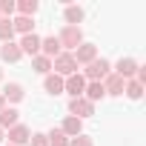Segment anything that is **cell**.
Masks as SVG:
<instances>
[{
	"mask_svg": "<svg viewBox=\"0 0 146 146\" xmlns=\"http://www.w3.org/2000/svg\"><path fill=\"white\" fill-rule=\"evenodd\" d=\"M52 69L57 78H69V75H78V63L72 57V52H60L54 60H52Z\"/></svg>",
	"mask_w": 146,
	"mask_h": 146,
	"instance_id": "cell-1",
	"label": "cell"
},
{
	"mask_svg": "<svg viewBox=\"0 0 146 146\" xmlns=\"http://www.w3.org/2000/svg\"><path fill=\"white\" fill-rule=\"evenodd\" d=\"M57 43H60V49H78L80 43H83V32H80V26H63L60 29V35H57Z\"/></svg>",
	"mask_w": 146,
	"mask_h": 146,
	"instance_id": "cell-2",
	"label": "cell"
},
{
	"mask_svg": "<svg viewBox=\"0 0 146 146\" xmlns=\"http://www.w3.org/2000/svg\"><path fill=\"white\" fill-rule=\"evenodd\" d=\"M69 112H72V117L83 120V117H92V115H95V103H89L86 98H72Z\"/></svg>",
	"mask_w": 146,
	"mask_h": 146,
	"instance_id": "cell-3",
	"label": "cell"
},
{
	"mask_svg": "<svg viewBox=\"0 0 146 146\" xmlns=\"http://www.w3.org/2000/svg\"><path fill=\"white\" fill-rule=\"evenodd\" d=\"M109 72H112L109 60H103V57H100V60H92V63L86 66V78H89V80H98V83H100V80H103V78L109 75Z\"/></svg>",
	"mask_w": 146,
	"mask_h": 146,
	"instance_id": "cell-4",
	"label": "cell"
},
{
	"mask_svg": "<svg viewBox=\"0 0 146 146\" xmlns=\"http://www.w3.org/2000/svg\"><path fill=\"white\" fill-rule=\"evenodd\" d=\"M72 57H75V63H92V60H98V46H92V43H80L75 52H72Z\"/></svg>",
	"mask_w": 146,
	"mask_h": 146,
	"instance_id": "cell-5",
	"label": "cell"
},
{
	"mask_svg": "<svg viewBox=\"0 0 146 146\" xmlns=\"http://www.w3.org/2000/svg\"><path fill=\"white\" fill-rule=\"evenodd\" d=\"M63 89L72 95V98H83V89H86V78L83 75H69L63 80Z\"/></svg>",
	"mask_w": 146,
	"mask_h": 146,
	"instance_id": "cell-6",
	"label": "cell"
},
{
	"mask_svg": "<svg viewBox=\"0 0 146 146\" xmlns=\"http://www.w3.org/2000/svg\"><path fill=\"white\" fill-rule=\"evenodd\" d=\"M123 89H126V80H123L120 75L109 72V75L103 78V92H106V95H123Z\"/></svg>",
	"mask_w": 146,
	"mask_h": 146,
	"instance_id": "cell-7",
	"label": "cell"
},
{
	"mask_svg": "<svg viewBox=\"0 0 146 146\" xmlns=\"http://www.w3.org/2000/svg\"><path fill=\"white\" fill-rule=\"evenodd\" d=\"M29 137H32V132H29V126H12L9 129V146H23V143H29Z\"/></svg>",
	"mask_w": 146,
	"mask_h": 146,
	"instance_id": "cell-8",
	"label": "cell"
},
{
	"mask_svg": "<svg viewBox=\"0 0 146 146\" xmlns=\"http://www.w3.org/2000/svg\"><path fill=\"white\" fill-rule=\"evenodd\" d=\"M17 46H20V52H23V54H32V57H35V54H40V37H37L35 32H32V35H23V40H20Z\"/></svg>",
	"mask_w": 146,
	"mask_h": 146,
	"instance_id": "cell-9",
	"label": "cell"
},
{
	"mask_svg": "<svg viewBox=\"0 0 146 146\" xmlns=\"http://www.w3.org/2000/svg\"><path fill=\"white\" fill-rule=\"evenodd\" d=\"M60 52H63V49H60V43H57V37H54V35H52V37H43V40H40V54H43V57L54 60V57H57Z\"/></svg>",
	"mask_w": 146,
	"mask_h": 146,
	"instance_id": "cell-10",
	"label": "cell"
},
{
	"mask_svg": "<svg viewBox=\"0 0 146 146\" xmlns=\"http://www.w3.org/2000/svg\"><path fill=\"white\" fill-rule=\"evenodd\" d=\"M137 69H140L137 60H132V57H120V60H117V69H115V75H120V78L126 80V78L137 75Z\"/></svg>",
	"mask_w": 146,
	"mask_h": 146,
	"instance_id": "cell-11",
	"label": "cell"
},
{
	"mask_svg": "<svg viewBox=\"0 0 146 146\" xmlns=\"http://www.w3.org/2000/svg\"><path fill=\"white\" fill-rule=\"evenodd\" d=\"M60 132L66 135V137H78V135H83V120H78V117H66L63 120V126H60Z\"/></svg>",
	"mask_w": 146,
	"mask_h": 146,
	"instance_id": "cell-12",
	"label": "cell"
},
{
	"mask_svg": "<svg viewBox=\"0 0 146 146\" xmlns=\"http://www.w3.org/2000/svg\"><path fill=\"white\" fill-rule=\"evenodd\" d=\"M0 57H3L6 63H17L23 57V52H20L17 43H3V46H0Z\"/></svg>",
	"mask_w": 146,
	"mask_h": 146,
	"instance_id": "cell-13",
	"label": "cell"
},
{
	"mask_svg": "<svg viewBox=\"0 0 146 146\" xmlns=\"http://www.w3.org/2000/svg\"><path fill=\"white\" fill-rule=\"evenodd\" d=\"M106 92H103V83H98V80H89L86 83V89H83V98L89 100V103H95V100H100Z\"/></svg>",
	"mask_w": 146,
	"mask_h": 146,
	"instance_id": "cell-14",
	"label": "cell"
},
{
	"mask_svg": "<svg viewBox=\"0 0 146 146\" xmlns=\"http://www.w3.org/2000/svg\"><path fill=\"white\" fill-rule=\"evenodd\" d=\"M0 95H3V100H12V103H17V100H23V95H26V92H23V86H20V83H9V86H6L3 92H0Z\"/></svg>",
	"mask_w": 146,
	"mask_h": 146,
	"instance_id": "cell-15",
	"label": "cell"
},
{
	"mask_svg": "<svg viewBox=\"0 0 146 146\" xmlns=\"http://www.w3.org/2000/svg\"><path fill=\"white\" fill-rule=\"evenodd\" d=\"M17 109H3V112H0V129H12V126H17Z\"/></svg>",
	"mask_w": 146,
	"mask_h": 146,
	"instance_id": "cell-16",
	"label": "cell"
},
{
	"mask_svg": "<svg viewBox=\"0 0 146 146\" xmlns=\"http://www.w3.org/2000/svg\"><path fill=\"white\" fill-rule=\"evenodd\" d=\"M43 89H46L49 95H60V92H63V78H57V75H46Z\"/></svg>",
	"mask_w": 146,
	"mask_h": 146,
	"instance_id": "cell-17",
	"label": "cell"
},
{
	"mask_svg": "<svg viewBox=\"0 0 146 146\" xmlns=\"http://www.w3.org/2000/svg\"><path fill=\"white\" fill-rule=\"evenodd\" d=\"M32 69L37 72V75H49V72H52V60L43 57V54H35L32 57Z\"/></svg>",
	"mask_w": 146,
	"mask_h": 146,
	"instance_id": "cell-18",
	"label": "cell"
},
{
	"mask_svg": "<svg viewBox=\"0 0 146 146\" xmlns=\"http://www.w3.org/2000/svg\"><path fill=\"white\" fill-rule=\"evenodd\" d=\"M12 29L15 32H20V35H32V29H35V23H32V17H17V20H12Z\"/></svg>",
	"mask_w": 146,
	"mask_h": 146,
	"instance_id": "cell-19",
	"label": "cell"
},
{
	"mask_svg": "<svg viewBox=\"0 0 146 146\" xmlns=\"http://www.w3.org/2000/svg\"><path fill=\"white\" fill-rule=\"evenodd\" d=\"M83 20V9L80 6H66V26H78Z\"/></svg>",
	"mask_w": 146,
	"mask_h": 146,
	"instance_id": "cell-20",
	"label": "cell"
},
{
	"mask_svg": "<svg viewBox=\"0 0 146 146\" xmlns=\"http://www.w3.org/2000/svg\"><path fill=\"white\" fill-rule=\"evenodd\" d=\"M12 37H15L12 20H9V17H0V40H3V43H12Z\"/></svg>",
	"mask_w": 146,
	"mask_h": 146,
	"instance_id": "cell-21",
	"label": "cell"
},
{
	"mask_svg": "<svg viewBox=\"0 0 146 146\" xmlns=\"http://www.w3.org/2000/svg\"><path fill=\"white\" fill-rule=\"evenodd\" d=\"M46 140H49V146H69V137H66L60 129H52V132L46 135Z\"/></svg>",
	"mask_w": 146,
	"mask_h": 146,
	"instance_id": "cell-22",
	"label": "cell"
},
{
	"mask_svg": "<svg viewBox=\"0 0 146 146\" xmlns=\"http://www.w3.org/2000/svg\"><path fill=\"white\" fill-rule=\"evenodd\" d=\"M15 9H20L23 17H32L37 12V0H20V3H15Z\"/></svg>",
	"mask_w": 146,
	"mask_h": 146,
	"instance_id": "cell-23",
	"label": "cell"
},
{
	"mask_svg": "<svg viewBox=\"0 0 146 146\" xmlns=\"http://www.w3.org/2000/svg\"><path fill=\"white\" fill-rule=\"evenodd\" d=\"M123 92H126V95H129V98H132V100H140V95H143V86H140V83H137V80H129V83H126V89H123Z\"/></svg>",
	"mask_w": 146,
	"mask_h": 146,
	"instance_id": "cell-24",
	"label": "cell"
},
{
	"mask_svg": "<svg viewBox=\"0 0 146 146\" xmlns=\"http://www.w3.org/2000/svg\"><path fill=\"white\" fill-rule=\"evenodd\" d=\"M69 146H95V143H92V137L78 135V137H72V140H69Z\"/></svg>",
	"mask_w": 146,
	"mask_h": 146,
	"instance_id": "cell-25",
	"label": "cell"
},
{
	"mask_svg": "<svg viewBox=\"0 0 146 146\" xmlns=\"http://www.w3.org/2000/svg\"><path fill=\"white\" fill-rule=\"evenodd\" d=\"M29 143H32V146H49L46 135H32V137H29Z\"/></svg>",
	"mask_w": 146,
	"mask_h": 146,
	"instance_id": "cell-26",
	"label": "cell"
},
{
	"mask_svg": "<svg viewBox=\"0 0 146 146\" xmlns=\"http://www.w3.org/2000/svg\"><path fill=\"white\" fill-rule=\"evenodd\" d=\"M15 12V3L12 0H3V3H0V15H12Z\"/></svg>",
	"mask_w": 146,
	"mask_h": 146,
	"instance_id": "cell-27",
	"label": "cell"
},
{
	"mask_svg": "<svg viewBox=\"0 0 146 146\" xmlns=\"http://www.w3.org/2000/svg\"><path fill=\"white\" fill-rule=\"evenodd\" d=\"M6 109V100H3V95H0V112H3Z\"/></svg>",
	"mask_w": 146,
	"mask_h": 146,
	"instance_id": "cell-28",
	"label": "cell"
},
{
	"mask_svg": "<svg viewBox=\"0 0 146 146\" xmlns=\"http://www.w3.org/2000/svg\"><path fill=\"white\" fill-rule=\"evenodd\" d=\"M0 140H3V129H0Z\"/></svg>",
	"mask_w": 146,
	"mask_h": 146,
	"instance_id": "cell-29",
	"label": "cell"
},
{
	"mask_svg": "<svg viewBox=\"0 0 146 146\" xmlns=\"http://www.w3.org/2000/svg\"><path fill=\"white\" fill-rule=\"evenodd\" d=\"M0 78H3V72H0Z\"/></svg>",
	"mask_w": 146,
	"mask_h": 146,
	"instance_id": "cell-30",
	"label": "cell"
}]
</instances>
